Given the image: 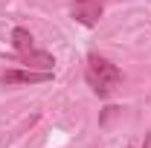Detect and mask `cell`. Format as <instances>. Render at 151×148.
I'll list each match as a JSON object with an SVG mask.
<instances>
[{"mask_svg":"<svg viewBox=\"0 0 151 148\" xmlns=\"http://www.w3.org/2000/svg\"><path fill=\"white\" fill-rule=\"evenodd\" d=\"M84 75H87V84L93 87V93L99 96V99H105V96H111L119 84H122V73H119V67L113 64V61H108L105 55H87V70H84Z\"/></svg>","mask_w":151,"mask_h":148,"instance_id":"1","label":"cell"},{"mask_svg":"<svg viewBox=\"0 0 151 148\" xmlns=\"http://www.w3.org/2000/svg\"><path fill=\"white\" fill-rule=\"evenodd\" d=\"M70 12L81 26H96L102 12H105V0H76Z\"/></svg>","mask_w":151,"mask_h":148,"instance_id":"2","label":"cell"},{"mask_svg":"<svg viewBox=\"0 0 151 148\" xmlns=\"http://www.w3.org/2000/svg\"><path fill=\"white\" fill-rule=\"evenodd\" d=\"M52 73H44V70H6L0 75L3 84H38V81H50Z\"/></svg>","mask_w":151,"mask_h":148,"instance_id":"3","label":"cell"},{"mask_svg":"<svg viewBox=\"0 0 151 148\" xmlns=\"http://www.w3.org/2000/svg\"><path fill=\"white\" fill-rule=\"evenodd\" d=\"M20 64H26V70H44V73H52V55L44 52V50H32V52H20L18 55Z\"/></svg>","mask_w":151,"mask_h":148,"instance_id":"4","label":"cell"},{"mask_svg":"<svg viewBox=\"0 0 151 148\" xmlns=\"http://www.w3.org/2000/svg\"><path fill=\"white\" fill-rule=\"evenodd\" d=\"M12 44H15L18 55L35 50V41H32V35H29V29H23V26H15V29H12Z\"/></svg>","mask_w":151,"mask_h":148,"instance_id":"5","label":"cell"}]
</instances>
